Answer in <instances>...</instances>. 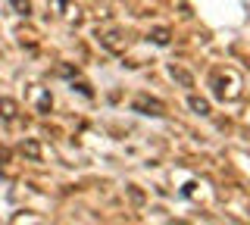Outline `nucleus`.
Masks as SVG:
<instances>
[]
</instances>
